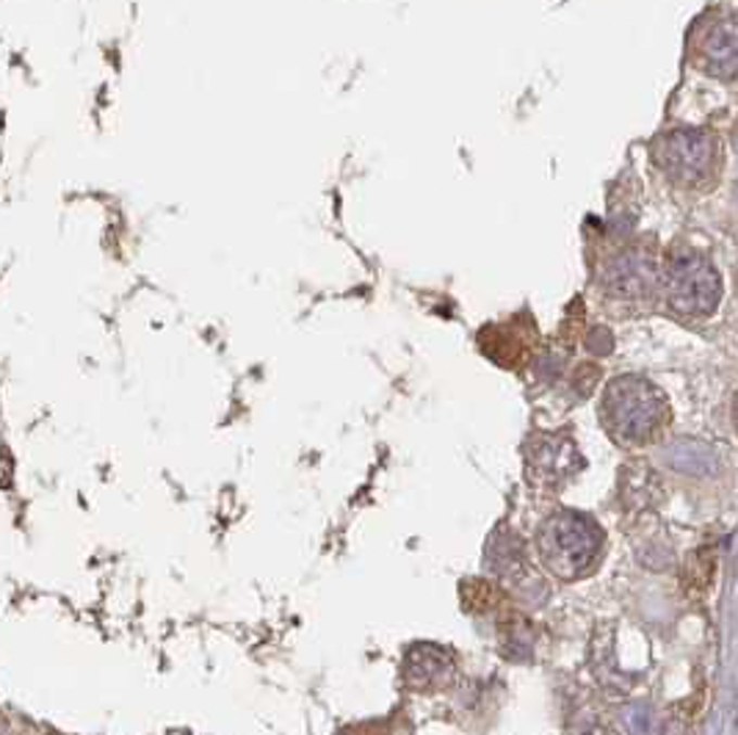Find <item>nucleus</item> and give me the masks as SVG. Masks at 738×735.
Listing matches in <instances>:
<instances>
[{
    "label": "nucleus",
    "instance_id": "1",
    "mask_svg": "<svg viewBox=\"0 0 738 735\" xmlns=\"http://www.w3.org/2000/svg\"><path fill=\"white\" fill-rule=\"evenodd\" d=\"M606 432L620 445H641L661 432L670 407L656 384L639 377H620L606 388L600 404Z\"/></svg>",
    "mask_w": 738,
    "mask_h": 735
},
{
    "label": "nucleus",
    "instance_id": "2",
    "mask_svg": "<svg viewBox=\"0 0 738 735\" xmlns=\"http://www.w3.org/2000/svg\"><path fill=\"white\" fill-rule=\"evenodd\" d=\"M600 547H603L600 529L595 520L578 511H556L537 531L539 559L556 578L564 581L584 575L598 559Z\"/></svg>",
    "mask_w": 738,
    "mask_h": 735
},
{
    "label": "nucleus",
    "instance_id": "3",
    "mask_svg": "<svg viewBox=\"0 0 738 735\" xmlns=\"http://www.w3.org/2000/svg\"><path fill=\"white\" fill-rule=\"evenodd\" d=\"M661 280H664L666 304L677 316L705 318L716 311V304L722 299L720 274L700 252H670V261H666Z\"/></svg>",
    "mask_w": 738,
    "mask_h": 735
},
{
    "label": "nucleus",
    "instance_id": "4",
    "mask_svg": "<svg viewBox=\"0 0 738 735\" xmlns=\"http://www.w3.org/2000/svg\"><path fill=\"white\" fill-rule=\"evenodd\" d=\"M653 161L670 180L695 186L720 164V141L708 130H666L653 141Z\"/></svg>",
    "mask_w": 738,
    "mask_h": 735
},
{
    "label": "nucleus",
    "instance_id": "5",
    "mask_svg": "<svg viewBox=\"0 0 738 735\" xmlns=\"http://www.w3.org/2000/svg\"><path fill=\"white\" fill-rule=\"evenodd\" d=\"M691 55L716 78L738 75V17H716L702 23L691 39Z\"/></svg>",
    "mask_w": 738,
    "mask_h": 735
},
{
    "label": "nucleus",
    "instance_id": "6",
    "mask_svg": "<svg viewBox=\"0 0 738 735\" xmlns=\"http://www.w3.org/2000/svg\"><path fill=\"white\" fill-rule=\"evenodd\" d=\"M454 656L437 645H416L404 656V683L412 692H440L454 681Z\"/></svg>",
    "mask_w": 738,
    "mask_h": 735
},
{
    "label": "nucleus",
    "instance_id": "7",
    "mask_svg": "<svg viewBox=\"0 0 738 735\" xmlns=\"http://www.w3.org/2000/svg\"><path fill=\"white\" fill-rule=\"evenodd\" d=\"M656 286V268L653 257L645 250H625L609 261L606 266V288L614 296L623 299H641L653 291Z\"/></svg>",
    "mask_w": 738,
    "mask_h": 735
},
{
    "label": "nucleus",
    "instance_id": "8",
    "mask_svg": "<svg viewBox=\"0 0 738 735\" xmlns=\"http://www.w3.org/2000/svg\"><path fill=\"white\" fill-rule=\"evenodd\" d=\"M531 470H539V481H559L573 473L581 465L575 448L568 440L554 438L550 443H539L537 454H531Z\"/></svg>",
    "mask_w": 738,
    "mask_h": 735
},
{
    "label": "nucleus",
    "instance_id": "9",
    "mask_svg": "<svg viewBox=\"0 0 738 735\" xmlns=\"http://www.w3.org/2000/svg\"><path fill=\"white\" fill-rule=\"evenodd\" d=\"M520 329L512 327H495V329H484L482 338H493V346H482L487 352V357H493L495 363L500 365H523L525 357H529V341L523 334H518Z\"/></svg>",
    "mask_w": 738,
    "mask_h": 735
},
{
    "label": "nucleus",
    "instance_id": "10",
    "mask_svg": "<svg viewBox=\"0 0 738 735\" xmlns=\"http://www.w3.org/2000/svg\"><path fill=\"white\" fill-rule=\"evenodd\" d=\"M714 572H716L714 550L702 547V550L691 554L689 561H686V570H684V581H686V590H689V595L700 597L702 592L711 586V581H714Z\"/></svg>",
    "mask_w": 738,
    "mask_h": 735
},
{
    "label": "nucleus",
    "instance_id": "11",
    "mask_svg": "<svg viewBox=\"0 0 738 735\" xmlns=\"http://www.w3.org/2000/svg\"><path fill=\"white\" fill-rule=\"evenodd\" d=\"M462 603L468 611L473 614H484V611H495L504 603V595L498 592V586L487 584V581H465L462 584Z\"/></svg>",
    "mask_w": 738,
    "mask_h": 735
},
{
    "label": "nucleus",
    "instance_id": "12",
    "mask_svg": "<svg viewBox=\"0 0 738 735\" xmlns=\"http://www.w3.org/2000/svg\"><path fill=\"white\" fill-rule=\"evenodd\" d=\"M736 429H738V402H736Z\"/></svg>",
    "mask_w": 738,
    "mask_h": 735
},
{
    "label": "nucleus",
    "instance_id": "13",
    "mask_svg": "<svg viewBox=\"0 0 738 735\" xmlns=\"http://www.w3.org/2000/svg\"><path fill=\"white\" fill-rule=\"evenodd\" d=\"M341 735H354V733H341Z\"/></svg>",
    "mask_w": 738,
    "mask_h": 735
}]
</instances>
